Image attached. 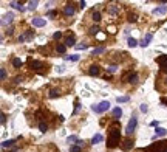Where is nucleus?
Returning a JSON list of instances; mask_svg holds the SVG:
<instances>
[{"label":"nucleus","mask_w":167,"mask_h":152,"mask_svg":"<svg viewBox=\"0 0 167 152\" xmlns=\"http://www.w3.org/2000/svg\"><path fill=\"white\" fill-rule=\"evenodd\" d=\"M119 140H121V131L116 127V124L110 129V133H108V138H107V146L108 147H116L119 144Z\"/></svg>","instance_id":"obj_1"},{"label":"nucleus","mask_w":167,"mask_h":152,"mask_svg":"<svg viewBox=\"0 0 167 152\" xmlns=\"http://www.w3.org/2000/svg\"><path fill=\"white\" fill-rule=\"evenodd\" d=\"M91 109H93V112H96V113H104V112H107L108 109H110V102L102 101V102H99L98 106H93Z\"/></svg>","instance_id":"obj_2"},{"label":"nucleus","mask_w":167,"mask_h":152,"mask_svg":"<svg viewBox=\"0 0 167 152\" xmlns=\"http://www.w3.org/2000/svg\"><path fill=\"white\" fill-rule=\"evenodd\" d=\"M136 126H138V118L132 117V120H130L129 124H127V127H125V133H127V135H132L135 132V129H136Z\"/></svg>","instance_id":"obj_3"},{"label":"nucleus","mask_w":167,"mask_h":152,"mask_svg":"<svg viewBox=\"0 0 167 152\" xmlns=\"http://www.w3.org/2000/svg\"><path fill=\"white\" fill-rule=\"evenodd\" d=\"M156 62L159 64L161 70H162V71H166V73H167V55H162V56H159V57L156 59Z\"/></svg>","instance_id":"obj_4"},{"label":"nucleus","mask_w":167,"mask_h":152,"mask_svg":"<svg viewBox=\"0 0 167 152\" xmlns=\"http://www.w3.org/2000/svg\"><path fill=\"white\" fill-rule=\"evenodd\" d=\"M133 147V140H130V138H125L122 141V144H121V149L122 151H130Z\"/></svg>","instance_id":"obj_5"},{"label":"nucleus","mask_w":167,"mask_h":152,"mask_svg":"<svg viewBox=\"0 0 167 152\" xmlns=\"http://www.w3.org/2000/svg\"><path fill=\"white\" fill-rule=\"evenodd\" d=\"M31 23H33V26L40 28V26H45V19H42V17H33V19H31Z\"/></svg>","instance_id":"obj_6"},{"label":"nucleus","mask_w":167,"mask_h":152,"mask_svg":"<svg viewBox=\"0 0 167 152\" xmlns=\"http://www.w3.org/2000/svg\"><path fill=\"white\" fill-rule=\"evenodd\" d=\"M74 12H76V10H74V6L71 5V3H68L65 8H64V14L67 16V17H70V16H74Z\"/></svg>","instance_id":"obj_7"},{"label":"nucleus","mask_w":167,"mask_h":152,"mask_svg":"<svg viewBox=\"0 0 167 152\" xmlns=\"http://www.w3.org/2000/svg\"><path fill=\"white\" fill-rule=\"evenodd\" d=\"M152 37H153V36H152V33H147V34H146V37H144L142 41L139 42V45H141L142 48H146V47H148V44H150V41H152Z\"/></svg>","instance_id":"obj_8"},{"label":"nucleus","mask_w":167,"mask_h":152,"mask_svg":"<svg viewBox=\"0 0 167 152\" xmlns=\"http://www.w3.org/2000/svg\"><path fill=\"white\" fill-rule=\"evenodd\" d=\"M30 67L33 70H40V68H43V62L42 61H31L30 62Z\"/></svg>","instance_id":"obj_9"},{"label":"nucleus","mask_w":167,"mask_h":152,"mask_svg":"<svg viewBox=\"0 0 167 152\" xmlns=\"http://www.w3.org/2000/svg\"><path fill=\"white\" fill-rule=\"evenodd\" d=\"M12 19H14V14H12V12H8V14L3 16V19H2V25H8V23H11Z\"/></svg>","instance_id":"obj_10"},{"label":"nucleus","mask_w":167,"mask_h":152,"mask_svg":"<svg viewBox=\"0 0 167 152\" xmlns=\"http://www.w3.org/2000/svg\"><path fill=\"white\" fill-rule=\"evenodd\" d=\"M125 79H127V82H130V84H136L138 82V75L136 73H129L125 76Z\"/></svg>","instance_id":"obj_11"},{"label":"nucleus","mask_w":167,"mask_h":152,"mask_svg":"<svg viewBox=\"0 0 167 152\" xmlns=\"http://www.w3.org/2000/svg\"><path fill=\"white\" fill-rule=\"evenodd\" d=\"M88 73L91 76H98L99 73H101V68H99V65H91V67H90V70H88Z\"/></svg>","instance_id":"obj_12"},{"label":"nucleus","mask_w":167,"mask_h":152,"mask_svg":"<svg viewBox=\"0 0 167 152\" xmlns=\"http://www.w3.org/2000/svg\"><path fill=\"white\" fill-rule=\"evenodd\" d=\"M166 133H167V131H166L164 127H156V131H155V137H153V138H156V137H164Z\"/></svg>","instance_id":"obj_13"},{"label":"nucleus","mask_w":167,"mask_h":152,"mask_svg":"<svg viewBox=\"0 0 167 152\" xmlns=\"http://www.w3.org/2000/svg\"><path fill=\"white\" fill-rule=\"evenodd\" d=\"M31 37H34V34L31 33V31H28V33L19 36V42H23V41H26V39H31Z\"/></svg>","instance_id":"obj_14"},{"label":"nucleus","mask_w":167,"mask_h":152,"mask_svg":"<svg viewBox=\"0 0 167 152\" xmlns=\"http://www.w3.org/2000/svg\"><path fill=\"white\" fill-rule=\"evenodd\" d=\"M74 42H76V37H74L73 34H71V36H68V37H67L65 45H67V47H73V45H74Z\"/></svg>","instance_id":"obj_15"},{"label":"nucleus","mask_w":167,"mask_h":152,"mask_svg":"<svg viewBox=\"0 0 167 152\" xmlns=\"http://www.w3.org/2000/svg\"><path fill=\"white\" fill-rule=\"evenodd\" d=\"M121 115H122V109H121V107H116V109H113V118H115V120H119Z\"/></svg>","instance_id":"obj_16"},{"label":"nucleus","mask_w":167,"mask_h":152,"mask_svg":"<svg viewBox=\"0 0 167 152\" xmlns=\"http://www.w3.org/2000/svg\"><path fill=\"white\" fill-rule=\"evenodd\" d=\"M167 12V6H159L153 10V14H166Z\"/></svg>","instance_id":"obj_17"},{"label":"nucleus","mask_w":167,"mask_h":152,"mask_svg":"<svg viewBox=\"0 0 167 152\" xmlns=\"http://www.w3.org/2000/svg\"><path fill=\"white\" fill-rule=\"evenodd\" d=\"M78 141H79V138L76 137V135H70L68 138H67V143L71 144V146H74V143H78Z\"/></svg>","instance_id":"obj_18"},{"label":"nucleus","mask_w":167,"mask_h":152,"mask_svg":"<svg viewBox=\"0 0 167 152\" xmlns=\"http://www.w3.org/2000/svg\"><path fill=\"white\" fill-rule=\"evenodd\" d=\"M102 140H104V137L101 135V133H96V135L91 138V143H93V144H98V143H101Z\"/></svg>","instance_id":"obj_19"},{"label":"nucleus","mask_w":167,"mask_h":152,"mask_svg":"<svg viewBox=\"0 0 167 152\" xmlns=\"http://www.w3.org/2000/svg\"><path fill=\"white\" fill-rule=\"evenodd\" d=\"M12 65H14L16 68H20V67L23 65V62H22V59H19V57H14V59H12Z\"/></svg>","instance_id":"obj_20"},{"label":"nucleus","mask_w":167,"mask_h":152,"mask_svg":"<svg viewBox=\"0 0 167 152\" xmlns=\"http://www.w3.org/2000/svg\"><path fill=\"white\" fill-rule=\"evenodd\" d=\"M10 5H11V6H14L16 10H20V11H23V10H25L23 5H22L20 2H10Z\"/></svg>","instance_id":"obj_21"},{"label":"nucleus","mask_w":167,"mask_h":152,"mask_svg":"<svg viewBox=\"0 0 167 152\" xmlns=\"http://www.w3.org/2000/svg\"><path fill=\"white\" fill-rule=\"evenodd\" d=\"M104 51H105V48H104V47H98V48H94L91 53H93V56H98V55H102Z\"/></svg>","instance_id":"obj_22"},{"label":"nucleus","mask_w":167,"mask_h":152,"mask_svg":"<svg viewBox=\"0 0 167 152\" xmlns=\"http://www.w3.org/2000/svg\"><path fill=\"white\" fill-rule=\"evenodd\" d=\"M127 44H129V47H132V48H135L138 45V41L135 37H129V41H127Z\"/></svg>","instance_id":"obj_23"},{"label":"nucleus","mask_w":167,"mask_h":152,"mask_svg":"<svg viewBox=\"0 0 167 152\" xmlns=\"http://www.w3.org/2000/svg\"><path fill=\"white\" fill-rule=\"evenodd\" d=\"M37 5H39V2L37 0H33V2H28V10H36V8H37Z\"/></svg>","instance_id":"obj_24"},{"label":"nucleus","mask_w":167,"mask_h":152,"mask_svg":"<svg viewBox=\"0 0 167 152\" xmlns=\"http://www.w3.org/2000/svg\"><path fill=\"white\" fill-rule=\"evenodd\" d=\"M59 95H60V92L56 90V88H51V90H49V93H48L49 98H56V96H59Z\"/></svg>","instance_id":"obj_25"},{"label":"nucleus","mask_w":167,"mask_h":152,"mask_svg":"<svg viewBox=\"0 0 167 152\" xmlns=\"http://www.w3.org/2000/svg\"><path fill=\"white\" fill-rule=\"evenodd\" d=\"M65 61H73V62H78V61H79V55H70V56H65Z\"/></svg>","instance_id":"obj_26"},{"label":"nucleus","mask_w":167,"mask_h":152,"mask_svg":"<svg viewBox=\"0 0 167 152\" xmlns=\"http://www.w3.org/2000/svg\"><path fill=\"white\" fill-rule=\"evenodd\" d=\"M14 143H16L14 140H8V141H3V143H2V147H3V149H5V147H11L12 144H14Z\"/></svg>","instance_id":"obj_27"},{"label":"nucleus","mask_w":167,"mask_h":152,"mask_svg":"<svg viewBox=\"0 0 167 152\" xmlns=\"http://www.w3.org/2000/svg\"><path fill=\"white\" fill-rule=\"evenodd\" d=\"M108 11H110L111 14H118V12H119V6H116V5H111L110 8H108Z\"/></svg>","instance_id":"obj_28"},{"label":"nucleus","mask_w":167,"mask_h":152,"mask_svg":"<svg viewBox=\"0 0 167 152\" xmlns=\"http://www.w3.org/2000/svg\"><path fill=\"white\" fill-rule=\"evenodd\" d=\"M56 50H57V53H65L67 45H64V44H59V45L56 47Z\"/></svg>","instance_id":"obj_29"},{"label":"nucleus","mask_w":167,"mask_h":152,"mask_svg":"<svg viewBox=\"0 0 167 152\" xmlns=\"http://www.w3.org/2000/svg\"><path fill=\"white\" fill-rule=\"evenodd\" d=\"M93 20H94V22H99V20H101V12H99V11H93Z\"/></svg>","instance_id":"obj_30"},{"label":"nucleus","mask_w":167,"mask_h":152,"mask_svg":"<svg viewBox=\"0 0 167 152\" xmlns=\"http://www.w3.org/2000/svg\"><path fill=\"white\" fill-rule=\"evenodd\" d=\"M39 131L45 133V132L48 131V126H47V124H45V123H39Z\"/></svg>","instance_id":"obj_31"},{"label":"nucleus","mask_w":167,"mask_h":152,"mask_svg":"<svg viewBox=\"0 0 167 152\" xmlns=\"http://www.w3.org/2000/svg\"><path fill=\"white\" fill-rule=\"evenodd\" d=\"M99 31H101V30H99V26L98 25H94V26H91V28H90V34H98L99 33Z\"/></svg>","instance_id":"obj_32"},{"label":"nucleus","mask_w":167,"mask_h":152,"mask_svg":"<svg viewBox=\"0 0 167 152\" xmlns=\"http://www.w3.org/2000/svg\"><path fill=\"white\" fill-rule=\"evenodd\" d=\"M70 151H71V152H82V147L78 146V144H74V146L70 147Z\"/></svg>","instance_id":"obj_33"},{"label":"nucleus","mask_w":167,"mask_h":152,"mask_svg":"<svg viewBox=\"0 0 167 152\" xmlns=\"http://www.w3.org/2000/svg\"><path fill=\"white\" fill-rule=\"evenodd\" d=\"M0 79H2V81L6 79V70L5 68H0Z\"/></svg>","instance_id":"obj_34"},{"label":"nucleus","mask_w":167,"mask_h":152,"mask_svg":"<svg viewBox=\"0 0 167 152\" xmlns=\"http://www.w3.org/2000/svg\"><path fill=\"white\" fill-rule=\"evenodd\" d=\"M116 101H118V102H127L129 96H118V98H116Z\"/></svg>","instance_id":"obj_35"},{"label":"nucleus","mask_w":167,"mask_h":152,"mask_svg":"<svg viewBox=\"0 0 167 152\" xmlns=\"http://www.w3.org/2000/svg\"><path fill=\"white\" fill-rule=\"evenodd\" d=\"M138 20V17L136 14H129V22H132V23H135V22Z\"/></svg>","instance_id":"obj_36"},{"label":"nucleus","mask_w":167,"mask_h":152,"mask_svg":"<svg viewBox=\"0 0 167 152\" xmlns=\"http://www.w3.org/2000/svg\"><path fill=\"white\" fill-rule=\"evenodd\" d=\"M53 37H54V41H59V39L62 37V33L60 31H56V33L53 34Z\"/></svg>","instance_id":"obj_37"},{"label":"nucleus","mask_w":167,"mask_h":152,"mask_svg":"<svg viewBox=\"0 0 167 152\" xmlns=\"http://www.w3.org/2000/svg\"><path fill=\"white\" fill-rule=\"evenodd\" d=\"M108 71H110V73H115V71L116 70H118V65H110V67H108V68H107Z\"/></svg>","instance_id":"obj_38"},{"label":"nucleus","mask_w":167,"mask_h":152,"mask_svg":"<svg viewBox=\"0 0 167 152\" xmlns=\"http://www.w3.org/2000/svg\"><path fill=\"white\" fill-rule=\"evenodd\" d=\"M139 110H141L142 113H146V112H147V104H141V107H139Z\"/></svg>","instance_id":"obj_39"},{"label":"nucleus","mask_w":167,"mask_h":152,"mask_svg":"<svg viewBox=\"0 0 167 152\" xmlns=\"http://www.w3.org/2000/svg\"><path fill=\"white\" fill-rule=\"evenodd\" d=\"M0 118H2V120H0V121H2V124H5V123H6V115L3 113V112H2V115H0Z\"/></svg>","instance_id":"obj_40"},{"label":"nucleus","mask_w":167,"mask_h":152,"mask_svg":"<svg viewBox=\"0 0 167 152\" xmlns=\"http://www.w3.org/2000/svg\"><path fill=\"white\" fill-rule=\"evenodd\" d=\"M87 47H88L87 44H82V45H76V48H78V50H85Z\"/></svg>","instance_id":"obj_41"},{"label":"nucleus","mask_w":167,"mask_h":152,"mask_svg":"<svg viewBox=\"0 0 167 152\" xmlns=\"http://www.w3.org/2000/svg\"><path fill=\"white\" fill-rule=\"evenodd\" d=\"M56 16H57L56 11H49V12H48V17H56Z\"/></svg>","instance_id":"obj_42"},{"label":"nucleus","mask_w":167,"mask_h":152,"mask_svg":"<svg viewBox=\"0 0 167 152\" xmlns=\"http://www.w3.org/2000/svg\"><path fill=\"white\" fill-rule=\"evenodd\" d=\"M57 71H59V73H64V71H65V67H57Z\"/></svg>","instance_id":"obj_43"},{"label":"nucleus","mask_w":167,"mask_h":152,"mask_svg":"<svg viewBox=\"0 0 167 152\" xmlns=\"http://www.w3.org/2000/svg\"><path fill=\"white\" fill-rule=\"evenodd\" d=\"M85 5H87V3H85L84 0H82V2H79V6H80V10H82V8H85Z\"/></svg>","instance_id":"obj_44"},{"label":"nucleus","mask_w":167,"mask_h":152,"mask_svg":"<svg viewBox=\"0 0 167 152\" xmlns=\"http://www.w3.org/2000/svg\"><path fill=\"white\" fill-rule=\"evenodd\" d=\"M14 81H16V82H17V84H19V82H22V78H20V76H17V78H16V79H14Z\"/></svg>","instance_id":"obj_45"},{"label":"nucleus","mask_w":167,"mask_h":152,"mask_svg":"<svg viewBox=\"0 0 167 152\" xmlns=\"http://www.w3.org/2000/svg\"><path fill=\"white\" fill-rule=\"evenodd\" d=\"M161 102H162V104H166V106H167V98H161Z\"/></svg>","instance_id":"obj_46"},{"label":"nucleus","mask_w":167,"mask_h":152,"mask_svg":"<svg viewBox=\"0 0 167 152\" xmlns=\"http://www.w3.org/2000/svg\"><path fill=\"white\" fill-rule=\"evenodd\" d=\"M76 144H78V146H80V147H84V141H80V140H79L78 143H76Z\"/></svg>","instance_id":"obj_47"},{"label":"nucleus","mask_w":167,"mask_h":152,"mask_svg":"<svg viewBox=\"0 0 167 152\" xmlns=\"http://www.w3.org/2000/svg\"><path fill=\"white\" fill-rule=\"evenodd\" d=\"M161 152H167V146H166V144L161 147Z\"/></svg>","instance_id":"obj_48"},{"label":"nucleus","mask_w":167,"mask_h":152,"mask_svg":"<svg viewBox=\"0 0 167 152\" xmlns=\"http://www.w3.org/2000/svg\"><path fill=\"white\" fill-rule=\"evenodd\" d=\"M12 152H19V149H17V147H16V149H14V151H12Z\"/></svg>","instance_id":"obj_49"}]
</instances>
